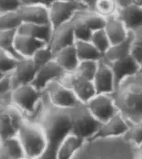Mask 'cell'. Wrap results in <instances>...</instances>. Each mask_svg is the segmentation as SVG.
<instances>
[{"label": "cell", "instance_id": "1", "mask_svg": "<svg viewBox=\"0 0 142 159\" xmlns=\"http://www.w3.org/2000/svg\"><path fill=\"white\" fill-rule=\"evenodd\" d=\"M29 118L38 122L46 133L48 146L42 158L56 159L60 143L73 130V108L56 107L43 93L38 109Z\"/></svg>", "mask_w": 142, "mask_h": 159}, {"label": "cell", "instance_id": "2", "mask_svg": "<svg viewBox=\"0 0 142 159\" xmlns=\"http://www.w3.org/2000/svg\"><path fill=\"white\" fill-rule=\"evenodd\" d=\"M113 96L120 113L131 123L142 121V72L125 78Z\"/></svg>", "mask_w": 142, "mask_h": 159}, {"label": "cell", "instance_id": "3", "mask_svg": "<svg viewBox=\"0 0 142 159\" xmlns=\"http://www.w3.org/2000/svg\"><path fill=\"white\" fill-rule=\"evenodd\" d=\"M135 145L126 136L86 141L75 158H135Z\"/></svg>", "mask_w": 142, "mask_h": 159}, {"label": "cell", "instance_id": "4", "mask_svg": "<svg viewBox=\"0 0 142 159\" xmlns=\"http://www.w3.org/2000/svg\"><path fill=\"white\" fill-rule=\"evenodd\" d=\"M18 137L27 158H42L47 149L48 142L44 129L38 122L27 117L21 125Z\"/></svg>", "mask_w": 142, "mask_h": 159}, {"label": "cell", "instance_id": "5", "mask_svg": "<svg viewBox=\"0 0 142 159\" xmlns=\"http://www.w3.org/2000/svg\"><path fill=\"white\" fill-rule=\"evenodd\" d=\"M42 98L43 92L40 91L33 84H23L13 89L11 94V102L19 107L29 118L36 113Z\"/></svg>", "mask_w": 142, "mask_h": 159}, {"label": "cell", "instance_id": "6", "mask_svg": "<svg viewBox=\"0 0 142 159\" xmlns=\"http://www.w3.org/2000/svg\"><path fill=\"white\" fill-rule=\"evenodd\" d=\"M102 123L88 109L85 103H81L73 108V130L76 135L87 141L95 135Z\"/></svg>", "mask_w": 142, "mask_h": 159}, {"label": "cell", "instance_id": "7", "mask_svg": "<svg viewBox=\"0 0 142 159\" xmlns=\"http://www.w3.org/2000/svg\"><path fill=\"white\" fill-rule=\"evenodd\" d=\"M26 114L11 102H0V139L18 136Z\"/></svg>", "mask_w": 142, "mask_h": 159}, {"label": "cell", "instance_id": "8", "mask_svg": "<svg viewBox=\"0 0 142 159\" xmlns=\"http://www.w3.org/2000/svg\"><path fill=\"white\" fill-rule=\"evenodd\" d=\"M43 93L51 103L62 108H74L82 103L75 93L59 79L51 82L44 89Z\"/></svg>", "mask_w": 142, "mask_h": 159}, {"label": "cell", "instance_id": "9", "mask_svg": "<svg viewBox=\"0 0 142 159\" xmlns=\"http://www.w3.org/2000/svg\"><path fill=\"white\" fill-rule=\"evenodd\" d=\"M87 8L78 0H55L48 7L50 22L53 29L71 21L78 12Z\"/></svg>", "mask_w": 142, "mask_h": 159}, {"label": "cell", "instance_id": "10", "mask_svg": "<svg viewBox=\"0 0 142 159\" xmlns=\"http://www.w3.org/2000/svg\"><path fill=\"white\" fill-rule=\"evenodd\" d=\"M59 80L69 87L82 103L86 104L96 94L92 80L81 75L77 71L67 72Z\"/></svg>", "mask_w": 142, "mask_h": 159}, {"label": "cell", "instance_id": "11", "mask_svg": "<svg viewBox=\"0 0 142 159\" xmlns=\"http://www.w3.org/2000/svg\"><path fill=\"white\" fill-rule=\"evenodd\" d=\"M87 107L101 123H106L119 113V109L112 94L96 93L87 103Z\"/></svg>", "mask_w": 142, "mask_h": 159}, {"label": "cell", "instance_id": "12", "mask_svg": "<svg viewBox=\"0 0 142 159\" xmlns=\"http://www.w3.org/2000/svg\"><path fill=\"white\" fill-rule=\"evenodd\" d=\"M66 73L67 71L53 59L39 67L33 84L40 91L43 92L51 82L60 79Z\"/></svg>", "mask_w": 142, "mask_h": 159}, {"label": "cell", "instance_id": "13", "mask_svg": "<svg viewBox=\"0 0 142 159\" xmlns=\"http://www.w3.org/2000/svg\"><path fill=\"white\" fill-rule=\"evenodd\" d=\"M92 81L96 93L111 94L116 90V81L112 69L103 59L99 61L98 69Z\"/></svg>", "mask_w": 142, "mask_h": 159}, {"label": "cell", "instance_id": "14", "mask_svg": "<svg viewBox=\"0 0 142 159\" xmlns=\"http://www.w3.org/2000/svg\"><path fill=\"white\" fill-rule=\"evenodd\" d=\"M129 128L130 123L119 112L111 117L110 120L102 123L98 132L90 139L124 136L128 132Z\"/></svg>", "mask_w": 142, "mask_h": 159}, {"label": "cell", "instance_id": "15", "mask_svg": "<svg viewBox=\"0 0 142 159\" xmlns=\"http://www.w3.org/2000/svg\"><path fill=\"white\" fill-rule=\"evenodd\" d=\"M107 63L111 66L114 73L116 89L125 78L134 75L140 71V63L132 55Z\"/></svg>", "mask_w": 142, "mask_h": 159}, {"label": "cell", "instance_id": "16", "mask_svg": "<svg viewBox=\"0 0 142 159\" xmlns=\"http://www.w3.org/2000/svg\"><path fill=\"white\" fill-rule=\"evenodd\" d=\"M39 66L32 58H23L12 73L14 89L23 84H33L36 78Z\"/></svg>", "mask_w": 142, "mask_h": 159}, {"label": "cell", "instance_id": "17", "mask_svg": "<svg viewBox=\"0 0 142 159\" xmlns=\"http://www.w3.org/2000/svg\"><path fill=\"white\" fill-rule=\"evenodd\" d=\"M76 38L74 34L73 19L69 22L60 25L53 29L52 39L49 44L54 53L63 48L75 44Z\"/></svg>", "mask_w": 142, "mask_h": 159}, {"label": "cell", "instance_id": "18", "mask_svg": "<svg viewBox=\"0 0 142 159\" xmlns=\"http://www.w3.org/2000/svg\"><path fill=\"white\" fill-rule=\"evenodd\" d=\"M18 12L23 23L51 24L49 11L47 6L40 4H23Z\"/></svg>", "mask_w": 142, "mask_h": 159}, {"label": "cell", "instance_id": "19", "mask_svg": "<svg viewBox=\"0 0 142 159\" xmlns=\"http://www.w3.org/2000/svg\"><path fill=\"white\" fill-rule=\"evenodd\" d=\"M104 29L111 40V44H116L126 40L131 33L117 13L106 18V26Z\"/></svg>", "mask_w": 142, "mask_h": 159}, {"label": "cell", "instance_id": "20", "mask_svg": "<svg viewBox=\"0 0 142 159\" xmlns=\"http://www.w3.org/2000/svg\"><path fill=\"white\" fill-rule=\"evenodd\" d=\"M85 143L86 140L83 138L73 133H70L60 143L56 159L75 158L76 155L82 149Z\"/></svg>", "mask_w": 142, "mask_h": 159}, {"label": "cell", "instance_id": "21", "mask_svg": "<svg viewBox=\"0 0 142 159\" xmlns=\"http://www.w3.org/2000/svg\"><path fill=\"white\" fill-rule=\"evenodd\" d=\"M117 15L124 22L129 31H134L142 27V3H136L126 8H118Z\"/></svg>", "mask_w": 142, "mask_h": 159}, {"label": "cell", "instance_id": "22", "mask_svg": "<svg viewBox=\"0 0 142 159\" xmlns=\"http://www.w3.org/2000/svg\"><path fill=\"white\" fill-rule=\"evenodd\" d=\"M0 158H27L24 148L18 136L0 139Z\"/></svg>", "mask_w": 142, "mask_h": 159}, {"label": "cell", "instance_id": "23", "mask_svg": "<svg viewBox=\"0 0 142 159\" xmlns=\"http://www.w3.org/2000/svg\"><path fill=\"white\" fill-rule=\"evenodd\" d=\"M46 44H47V43L33 37L18 34V32L14 47L23 58H31L37 50Z\"/></svg>", "mask_w": 142, "mask_h": 159}, {"label": "cell", "instance_id": "24", "mask_svg": "<svg viewBox=\"0 0 142 159\" xmlns=\"http://www.w3.org/2000/svg\"><path fill=\"white\" fill-rule=\"evenodd\" d=\"M18 34L33 37L34 39L49 43L52 39L53 28L52 24H40L23 23L18 30Z\"/></svg>", "mask_w": 142, "mask_h": 159}, {"label": "cell", "instance_id": "25", "mask_svg": "<svg viewBox=\"0 0 142 159\" xmlns=\"http://www.w3.org/2000/svg\"><path fill=\"white\" fill-rule=\"evenodd\" d=\"M54 60L67 72L76 71L80 63L75 44L63 48L55 53Z\"/></svg>", "mask_w": 142, "mask_h": 159}, {"label": "cell", "instance_id": "26", "mask_svg": "<svg viewBox=\"0 0 142 159\" xmlns=\"http://www.w3.org/2000/svg\"><path fill=\"white\" fill-rule=\"evenodd\" d=\"M132 40H133V34H132V31H131L130 35L126 40L116 43V44L111 45V48L103 54L102 59L107 63H111L113 61L131 56V55Z\"/></svg>", "mask_w": 142, "mask_h": 159}, {"label": "cell", "instance_id": "27", "mask_svg": "<svg viewBox=\"0 0 142 159\" xmlns=\"http://www.w3.org/2000/svg\"><path fill=\"white\" fill-rule=\"evenodd\" d=\"M75 47L80 61L83 60H101L103 55L91 41L77 40Z\"/></svg>", "mask_w": 142, "mask_h": 159}, {"label": "cell", "instance_id": "28", "mask_svg": "<svg viewBox=\"0 0 142 159\" xmlns=\"http://www.w3.org/2000/svg\"><path fill=\"white\" fill-rule=\"evenodd\" d=\"M78 16L93 32L105 28L106 18L101 15L95 10H90L87 8L82 9L78 12Z\"/></svg>", "mask_w": 142, "mask_h": 159}, {"label": "cell", "instance_id": "29", "mask_svg": "<svg viewBox=\"0 0 142 159\" xmlns=\"http://www.w3.org/2000/svg\"><path fill=\"white\" fill-rule=\"evenodd\" d=\"M17 34H18V29L0 30V48L10 52L20 59H23V57L17 52L14 47Z\"/></svg>", "mask_w": 142, "mask_h": 159}, {"label": "cell", "instance_id": "30", "mask_svg": "<svg viewBox=\"0 0 142 159\" xmlns=\"http://www.w3.org/2000/svg\"><path fill=\"white\" fill-rule=\"evenodd\" d=\"M23 23L18 11L0 13V30H18Z\"/></svg>", "mask_w": 142, "mask_h": 159}, {"label": "cell", "instance_id": "31", "mask_svg": "<svg viewBox=\"0 0 142 159\" xmlns=\"http://www.w3.org/2000/svg\"><path fill=\"white\" fill-rule=\"evenodd\" d=\"M20 60L10 52L0 48V75L13 73Z\"/></svg>", "mask_w": 142, "mask_h": 159}, {"label": "cell", "instance_id": "32", "mask_svg": "<svg viewBox=\"0 0 142 159\" xmlns=\"http://www.w3.org/2000/svg\"><path fill=\"white\" fill-rule=\"evenodd\" d=\"M78 13L73 18L76 41L77 40L90 41L93 31L82 20V18L78 16Z\"/></svg>", "mask_w": 142, "mask_h": 159}, {"label": "cell", "instance_id": "33", "mask_svg": "<svg viewBox=\"0 0 142 159\" xmlns=\"http://www.w3.org/2000/svg\"><path fill=\"white\" fill-rule=\"evenodd\" d=\"M91 42L102 53V55L111 48V42L104 29L96 30L92 33Z\"/></svg>", "mask_w": 142, "mask_h": 159}, {"label": "cell", "instance_id": "34", "mask_svg": "<svg viewBox=\"0 0 142 159\" xmlns=\"http://www.w3.org/2000/svg\"><path fill=\"white\" fill-rule=\"evenodd\" d=\"M13 86L12 73L0 75V102H11Z\"/></svg>", "mask_w": 142, "mask_h": 159}, {"label": "cell", "instance_id": "35", "mask_svg": "<svg viewBox=\"0 0 142 159\" xmlns=\"http://www.w3.org/2000/svg\"><path fill=\"white\" fill-rule=\"evenodd\" d=\"M54 56L55 53L53 50L49 43H47L37 50L31 58L40 67L43 64H46L50 61L53 60Z\"/></svg>", "mask_w": 142, "mask_h": 159}, {"label": "cell", "instance_id": "36", "mask_svg": "<svg viewBox=\"0 0 142 159\" xmlns=\"http://www.w3.org/2000/svg\"><path fill=\"white\" fill-rule=\"evenodd\" d=\"M100 61V60H99ZM99 61L97 60H83L80 61L77 68V72L85 78L93 80L98 69Z\"/></svg>", "mask_w": 142, "mask_h": 159}, {"label": "cell", "instance_id": "37", "mask_svg": "<svg viewBox=\"0 0 142 159\" xmlns=\"http://www.w3.org/2000/svg\"><path fill=\"white\" fill-rule=\"evenodd\" d=\"M94 10L107 18L117 13L118 6L115 0H97Z\"/></svg>", "mask_w": 142, "mask_h": 159}, {"label": "cell", "instance_id": "38", "mask_svg": "<svg viewBox=\"0 0 142 159\" xmlns=\"http://www.w3.org/2000/svg\"><path fill=\"white\" fill-rule=\"evenodd\" d=\"M133 40H132L131 55L139 62L142 63V27L132 31Z\"/></svg>", "mask_w": 142, "mask_h": 159}, {"label": "cell", "instance_id": "39", "mask_svg": "<svg viewBox=\"0 0 142 159\" xmlns=\"http://www.w3.org/2000/svg\"><path fill=\"white\" fill-rule=\"evenodd\" d=\"M125 136L135 146L142 143V121L131 123L129 130Z\"/></svg>", "mask_w": 142, "mask_h": 159}, {"label": "cell", "instance_id": "40", "mask_svg": "<svg viewBox=\"0 0 142 159\" xmlns=\"http://www.w3.org/2000/svg\"><path fill=\"white\" fill-rule=\"evenodd\" d=\"M23 5V0H0V13L18 11Z\"/></svg>", "mask_w": 142, "mask_h": 159}, {"label": "cell", "instance_id": "41", "mask_svg": "<svg viewBox=\"0 0 142 159\" xmlns=\"http://www.w3.org/2000/svg\"><path fill=\"white\" fill-rule=\"evenodd\" d=\"M55 0H23V4H40L47 6V8Z\"/></svg>", "mask_w": 142, "mask_h": 159}, {"label": "cell", "instance_id": "42", "mask_svg": "<svg viewBox=\"0 0 142 159\" xmlns=\"http://www.w3.org/2000/svg\"><path fill=\"white\" fill-rule=\"evenodd\" d=\"M115 2L118 6V8H122L136 3L137 0H115Z\"/></svg>", "mask_w": 142, "mask_h": 159}, {"label": "cell", "instance_id": "43", "mask_svg": "<svg viewBox=\"0 0 142 159\" xmlns=\"http://www.w3.org/2000/svg\"><path fill=\"white\" fill-rule=\"evenodd\" d=\"M80 1L81 3H82L83 5L85 6L86 8L90 10H94L95 8V5L97 0H78Z\"/></svg>", "mask_w": 142, "mask_h": 159}, {"label": "cell", "instance_id": "44", "mask_svg": "<svg viewBox=\"0 0 142 159\" xmlns=\"http://www.w3.org/2000/svg\"><path fill=\"white\" fill-rule=\"evenodd\" d=\"M135 158L142 159V143L138 144L135 148Z\"/></svg>", "mask_w": 142, "mask_h": 159}, {"label": "cell", "instance_id": "45", "mask_svg": "<svg viewBox=\"0 0 142 159\" xmlns=\"http://www.w3.org/2000/svg\"><path fill=\"white\" fill-rule=\"evenodd\" d=\"M137 2L138 3H142V0H137Z\"/></svg>", "mask_w": 142, "mask_h": 159}, {"label": "cell", "instance_id": "46", "mask_svg": "<svg viewBox=\"0 0 142 159\" xmlns=\"http://www.w3.org/2000/svg\"><path fill=\"white\" fill-rule=\"evenodd\" d=\"M140 71H141V72H142V63H141V64H140Z\"/></svg>", "mask_w": 142, "mask_h": 159}, {"label": "cell", "instance_id": "47", "mask_svg": "<svg viewBox=\"0 0 142 159\" xmlns=\"http://www.w3.org/2000/svg\"></svg>", "mask_w": 142, "mask_h": 159}]
</instances>
